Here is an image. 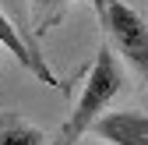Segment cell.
I'll return each instance as SVG.
<instances>
[{"mask_svg":"<svg viewBox=\"0 0 148 145\" xmlns=\"http://www.w3.org/2000/svg\"><path fill=\"white\" fill-rule=\"evenodd\" d=\"M120 88H123V71H120V64L113 57V46L106 43V46H99L95 64H92L88 75H85V88H81V96H78V103H74V110H71V117H67V124L60 131L71 142H78L88 131V124L109 106V99H113Z\"/></svg>","mask_w":148,"mask_h":145,"instance_id":"1","label":"cell"},{"mask_svg":"<svg viewBox=\"0 0 148 145\" xmlns=\"http://www.w3.org/2000/svg\"><path fill=\"white\" fill-rule=\"evenodd\" d=\"M99 21L109 35V43L120 50V57L131 60L138 75H148V25L141 21V14L120 0H106V11Z\"/></svg>","mask_w":148,"mask_h":145,"instance_id":"2","label":"cell"},{"mask_svg":"<svg viewBox=\"0 0 148 145\" xmlns=\"http://www.w3.org/2000/svg\"><path fill=\"white\" fill-rule=\"evenodd\" d=\"M88 131L102 142H109V145H148V117L141 110L99 113L88 124Z\"/></svg>","mask_w":148,"mask_h":145,"instance_id":"3","label":"cell"},{"mask_svg":"<svg viewBox=\"0 0 148 145\" xmlns=\"http://www.w3.org/2000/svg\"><path fill=\"white\" fill-rule=\"evenodd\" d=\"M0 43H4V46L14 53V57L21 60V67H28V71H32V75L39 78V81H46V85H60L57 78H53V71L46 67L42 53L35 50V46H28V43H25V35L14 28V21L7 18V11H4V7H0Z\"/></svg>","mask_w":148,"mask_h":145,"instance_id":"4","label":"cell"},{"mask_svg":"<svg viewBox=\"0 0 148 145\" xmlns=\"http://www.w3.org/2000/svg\"><path fill=\"white\" fill-rule=\"evenodd\" d=\"M0 145H42V131L25 124L21 117L0 113Z\"/></svg>","mask_w":148,"mask_h":145,"instance_id":"5","label":"cell"},{"mask_svg":"<svg viewBox=\"0 0 148 145\" xmlns=\"http://www.w3.org/2000/svg\"><path fill=\"white\" fill-rule=\"evenodd\" d=\"M64 4H67V0H32V7H39V11H49V14H53L49 21H57V14H60Z\"/></svg>","mask_w":148,"mask_h":145,"instance_id":"6","label":"cell"},{"mask_svg":"<svg viewBox=\"0 0 148 145\" xmlns=\"http://www.w3.org/2000/svg\"><path fill=\"white\" fill-rule=\"evenodd\" d=\"M49 145H74V142H71V138H67V135H64V131H57V138H53V142H49Z\"/></svg>","mask_w":148,"mask_h":145,"instance_id":"7","label":"cell"},{"mask_svg":"<svg viewBox=\"0 0 148 145\" xmlns=\"http://www.w3.org/2000/svg\"><path fill=\"white\" fill-rule=\"evenodd\" d=\"M92 11H95V14L102 18V11H106V0H92Z\"/></svg>","mask_w":148,"mask_h":145,"instance_id":"8","label":"cell"},{"mask_svg":"<svg viewBox=\"0 0 148 145\" xmlns=\"http://www.w3.org/2000/svg\"><path fill=\"white\" fill-rule=\"evenodd\" d=\"M0 4H7L11 11H21V0H0Z\"/></svg>","mask_w":148,"mask_h":145,"instance_id":"9","label":"cell"}]
</instances>
